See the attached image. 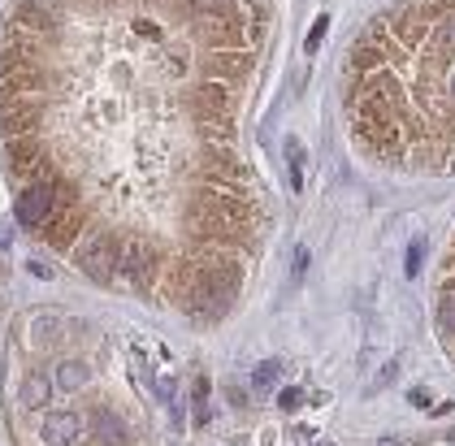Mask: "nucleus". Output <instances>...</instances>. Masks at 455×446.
I'll return each instance as SVG.
<instances>
[{"mask_svg": "<svg viewBox=\"0 0 455 446\" xmlns=\"http://www.w3.org/2000/svg\"><path fill=\"white\" fill-rule=\"evenodd\" d=\"M83 437V416L78 412H48L44 416V442L48 446H74Z\"/></svg>", "mask_w": 455, "mask_h": 446, "instance_id": "3", "label": "nucleus"}, {"mask_svg": "<svg viewBox=\"0 0 455 446\" xmlns=\"http://www.w3.org/2000/svg\"><path fill=\"white\" fill-rule=\"evenodd\" d=\"M325 26H329V18H317V22H312V35H308V48H317V43H321V35H325Z\"/></svg>", "mask_w": 455, "mask_h": 446, "instance_id": "12", "label": "nucleus"}, {"mask_svg": "<svg viewBox=\"0 0 455 446\" xmlns=\"http://www.w3.org/2000/svg\"><path fill=\"white\" fill-rule=\"evenodd\" d=\"M277 373H282V360H265V364L256 368V377H252V385H256V390H269Z\"/></svg>", "mask_w": 455, "mask_h": 446, "instance_id": "10", "label": "nucleus"}, {"mask_svg": "<svg viewBox=\"0 0 455 446\" xmlns=\"http://www.w3.org/2000/svg\"><path fill=\"white\" fill-rule=\"evenodd\" d=\"M191 412H195V425L208 420V381L204 377H195V385H191Z\"/></svg>", "mask_w": 455, "mask_h": 446, "instance_id": "9", "label": "nucleus"}, {"mask_svg": "<svg viewBox=\"0 0 455 446\" xmlns=\"http://www.w3.org/2000/svg\"><path fill=\"white\" fill-rule=\"evenodd\" d=\"M48 395H52L48 377H44V373H31L26 385H22V403H26V408H39V403H48Z\"/></svg>", "mask_w": 455, "mask_h": 446, "instance_id": "7", "label": "nucleus"}, {"mask_svg": "<svg viewBox=\"0 0 455 446\" xmlns=\"http://www.w3.org/2000/svg\"><path fill=\"white\" fill-rule=\"evenodd\" d=\"M438 333H442V338H451V333H455V291H446V295L438 299Z\"/></svg>", "mask_w": 455, "mask_h": 446, "instance_id": "8", "label": "nucleus"}, {"mask_svg": "<svg viewBox=\"0 0 455 446\" xmlns=\"http://www.w3.org/2000/svg\"><path fill=\"white\" fill-rule=\"evenodd\" d=\"M421 260H425V243L416 239V243L408 247V277H416V273H421Z\"/></svg>", "mask_w": 455, "mask_h": 446, "instance_id": "11", "label": "nucleus"}, {"mask_svg": "<svg viewBox=\"0 0 455 446\" xmlns=\"http://www.w3.org/2000/svg\"><path fill=\"white\" fill-rule=\"evenodd\" d=\"M56 204H61V191H56V182H26L18 191V221L26 230H44L48 217L56 212Z\"/></svg>", "mask_w": 455, "mask_h": 446, "instance_id": "2", "label": "nucleus"}, {"mask_svg": "<svg viewBox=\"0 0 455 446\" xmlns=\"http://www.w3.org/2000/svg\"><path fill=\"white\" fill-rule=\"evenodd\" d=\"M300 399H304L300 390H287V395H282V408H287V412H295V408H300Z\"/></svg>", "mask_w": 455, "mask_h": 446, "instance_id": "13", "label": "nucleus"}, {"mask_svg": "<svg viewBox=\"0 0 455 446\" xmlns=\"http://www.w3.org/2000/svg\"><path fill=\"white\" fill-rule=\"evenodd\" d=\"M74 269L83 277H91L96 286H113L118 282V264H122V243L108 239V234H87L74 251H70Z\"/></svg>", "mask_w": 455, "mask_h": 446, "instance_id": "1", "label": "nucleus"}, {"mask_svg": "<svg viewBox=\"0 0 455 446\" xmlns=\"http://www.w3.org/2000/svg\"><path fill=\"white\" fill-rule=\"evenodd\" d=\"M56 385H61V390H78V385H87V364H78V360H61V364H56Z\"/></svg>", "mask_w": 455, "mask_h": 446, "instance_id": "6", "label": "nucleus"}, {"mask_svg": "<svg viewBox=\"0 0 455 446\" xmlns=\"http://www.w3.org/2000/svg\"><path fill=\"white\" fill-rule=\"evenodd\" d=\"M96 433L108 446H126L131 442V429L122 425V416H113V412H96Z\"/></svg>", "mask_w": 455, "mask_h": 446, "instance_id": "4", "label": "nucleus"}, {"mask_svg": "<svg viewBox=\"0 0 455 446\" xmlns=\"http://www.w3.org/2000/svg\"><path fill=\"white\" fill-rule=\"evenodd\" d=\"M61 329H66V325H61V321H56L52 312H39V316L31 321V333H35V343H39V347H48V343H56V338H61Z\"/></svg>", "mask_w": 455, "mask_h": 446, "instance_id": "5", "label": "nucleus"}]
</instances>
